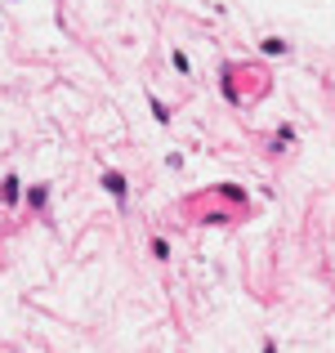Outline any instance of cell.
Instances as JSON below:
<instances>
[{"mask_svg": "<svg viewBox=\"0 0 335 353\" xmlns=\"http://www.w3.org/2000/svg\"><path fill=\"white\" fill-rule=\"evenodd\" d=\"M103 188H108V192H112V197H116V201H121V197H125V174H116V170H108V174H103Z\"/></svg>", "mask_w": 335, "mask_h": 353, "instance_id": "obj_1", "label": "cell"}, {"mask_svg": "<svg viewBox=\"0 0 335 353\" xmlns=\"http://www.w3.org/2000/svg\"><path fill=\"white\" fill-rule=\"evenodd\" d=\"M0 197H5V201H14V197H18V179H14V174L0 183Z\"/></svg>", "mask_w": 335, "mask_h": 353, "instance_id": "obj_2", "label": "cell"}, {"mask_svg": "<svg viewBox=\"0 0 335 353\" xmlns=\"http://www.w3.org/2000/svg\"><path fill=\"white\" fill-rule=\"evenodd\" d=\"M264 353H277V349H273V345H268V349H264Z\"/></svg>", "mask_w": 335, "mask_h": 353, "instance_id": "obj_3", "label": "cell"}]
</instances>
